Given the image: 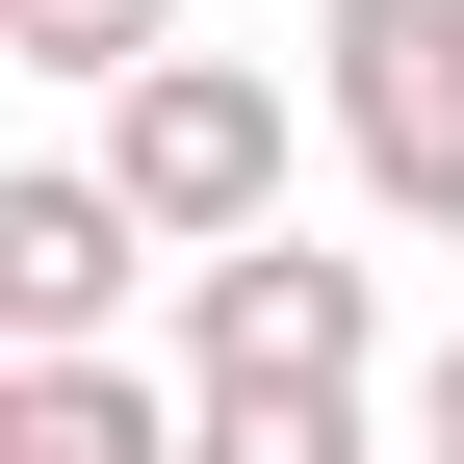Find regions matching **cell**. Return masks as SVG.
<instances>
[{"label": "cell", "mask_w": 464, "mask_h": 464, "mask_svg": "<svg viewBox=\"0 0 464 464\" xmlns=\"http://www.w3.org/2000/svg\"><path fill=\"white\" fill-rule=\"evenodd\" d=\"M387 284L335 258V232H232V258H181V387H362Z\"/></svg>", "instance_id": "3"}, {"label": "cell", "mask_w": 464, "mask_h": 464, "mask_svg": "<svg viewBox=\"0 0 464 464\" xmlns=\"http://www.w3.org/2000/svg\"><path fill=\"white\" fill-rule=\"evenodd\" d=\"M181 464H362V387H207Z\"/></svg>", "instance_id": "7"}, {"label": "cell", "mask_w": 464, "mask_h": 464, "mask_svg": "<svg viewBox=\"0 0 464 464\" xmlns=\"http://www.w3.org/2000/svg\"><path fill=\"white\" fill-rule=\"evenodd\" d=\"M284 155H310V78H258V52H155V78H103V181L181 232V258L284 232Z\"/></svg>", "instance_id": "1"}, {"label": "cell", "mask_w": 464, "mask_h": 464, "mask_svg": "<svg viewBox=\"0 0 464 464\" xmlns=\"http://www.w3.org/2000/svg\"><path fill=\"white\" fill-rule=\"evenodd\" d=\"M310 130L387 232H464V0H310Z\"/></svg>", "instance_id": "2"}, {"label": "cell", "mask_w": 464, "mask_h": 464, "mask_svg": "<svg viewBox=\"0 0 464 464\" xmlns=\"http://www.w3.org/2000/svg\"><path fill=\"white\" fill-rule=\"evenodd\" d=\"M155 258H181V232L103 181V155H26V181H0V335H26V362H78V335L130 310Z\"/></svg>", "instance_id": "4"}, {"label": "cell", "mask_w": 464, "mask_h": 464, "mask_svg": "<svg viewBox=\"0 0 464 464\" xmlns=\"http://www.w3.org/2000/svg\"><path fill=\"white\" fill-rule=\"evenodd\" d=\"M413 464H464V335H439V362H413Z\"/></svg>", "instance_id": "8"}, {"label": "cell", "mask_w": 464, "mask_h": 464, "mask_svg": "<svg viewBox=\"0 0 464 464\" xmlns=\"http://www.w3.org/2000/svg\"><path fill=\"white\" fill-rule=\"evenodd\" d=\"M0 52H26V78H155L181 0H0Z\"/></svg>", "instance_id": "6"}, {"label": "cell", "mask_w": 464, "mask_h": 464, "mask_svg": "<svg viewBox=\"0 0 464 464\" xmlns=\"http://www.w3.org/2000/svg\"><path fill=\"white\" fill-rule=\"evenodd\" d=\"M207 439V387H155V362H0V464H181Z\"/></svg>", "instance_id": "5"}]
</instances>
